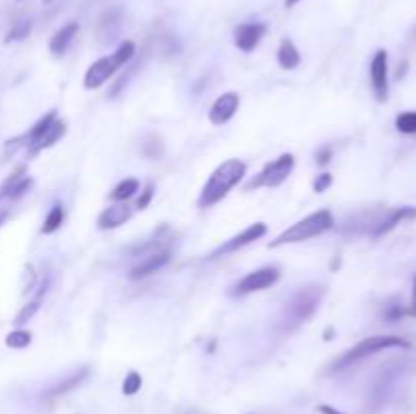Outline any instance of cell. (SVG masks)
I'll list each match as a JSON object with an SVG mask.
<instances>
[{"label": "cell", "instance_id": "cell-18", "mask_svg": "<svg viewBox=\"0 0 416 414\" xmlns=\"http://www.w3.org/2000/svg\"><path fill=\"white\" fill-rule=\"evenodd\" d=\"M90 374V370L88 368H81V370H77V372H73L68 377H63L61 382H57L49 392H47V396H51V398H57V396H63V394H68L71 390H75L86 377Z\"/></svg>", "mask_w": 416, "mask_h": 414}, {"label": "cell", "instance_id": "cell-5", "mask_svg": "<svg viewBox=\"0 0 416 414\" xmlns=\"http://www.w3.org/2000/svg\"><path fill=\"white\" fill-rule=\"evenodd\" d=\"M325 297V287L323 284H309L303 287L299 293H295V297L286 302V311H284V325L288 329H295L307 321H311L319 309V304Z\"/></svg>", "mask_w": 416, "mask_h": 414}, {"label": "cell", "instance_id": "cell-28", "mask_svg": "<svg viewBox=\"0 0 416 414\" xmlns=\"http://www.w3.org/2000/svg\"><path fill=\"white\" fill-rule=\"evenodd\" d=\"M140 388H142V377H140L139 372H128L124 382H122V394L135 396V394H139Z\"/></svg>", "mask_w": 416, "mask_h": 414}, {"label": "cell", "instance_id": "cell-30", "mask_svg": "<svg viewBox=\"0 0 416 414\" xmlns=\"http://www.w3.org/2000/svg\"><path fill=\"white\" fill-rule=\"evenodd\" d=\"M152 195H155V185L148 183L142 191V195L139 197V201H137V209H146L150 205V201H152Z\"/></svg>", "mask_w": 416, "mask_h": 414}, {"label": "cell", "instance_id": "cell-22", "mask_svg": "<svg viewBox=\"0 0 416 414\" xmlns=\"http://www.w3.org/2000/svg\"><path fill=\"white\" fill-rule=\"evenodd\" d=\"M63 220H66V211H63V205H53L51 207V211L47 214V218H45V222H43V227H41V231L45 234V236H49V234H55L59 227L63 226Z\"/></svg>", "mask_w": 416, "mask_h": 414}, {"label": "cell", "instance_id": "cell-38", "mask_svg": "<svg viewBox=\"0 0 416 414\" xmlns=\"http://www.w3.org/2000/svg\"><path fill=\"white\" fill-rule=\"evenodd\" d=\"M51 2H53V0H45V4H51Z\"/></svg>", "mask_w": 416, "mask_h": 414}, {"label": "cell", "instance_id": "cell-35", "mask_svg": "<svg viewBox=\"0 0 416 414\" xmlns=\"http://www.w3.org/2000/svg\"><path fill=\"white\" fill-rule=\"evenodd\" d=\"M317 411H319L321 414H344V413H339L337 408L329 406V404H321V406H317Z\"/></svg>", "mask_w": 416, "mask_h": 414}, {"label": "cell", "instance_id": "cell-34", "mask_svg": "<svg viewBox=\"0 0 416 414\" xmlns=\"http://www.w3.org/2000/svg\"><path fill=\"white\" fill-rule=\"evenodd\" d=\"M404 313L410 315V317H416V276L415 280H413V301H410V307Z\"/></svg>", "mask_w": 416, "mask_h": 414}, {"label": "cell", "instance_id": "cell-32", "mask_svg": "<svg viewBox=\"0 0 416 414\" xmlns=\"http://www.w3.org/2000/svg\"><path fill=\"white\" fill-rule=\"evenodd\" d=\"M402 315H404V311H402L398 304H388V309H386V313H384L386 321H398Z\"/></svg>", "mask_w": 416, "mask_h": 414}, {"label": "cell", "instance_id": "cell-17", "mask_svg": "<svg viewBox=\"0 0 416 414\" xmlns=\"http://www.w3.org/2000/svg\"><path fill=\"white\" fill-rule=\"evenodd\" d=\"M277 59L278 65H280L282 70H295V68H299V63H301V53H299V49L295 47V43H293L290 39H282V41H280V47H278Z\"/></svg>", "mask_w": 416, "mask_h": 414}, {"label": "cell", "instance_id": "cell-13", "mask_svg": "<svg viewBox=\"0 0 416 414\" xmlns=\"http://www.w3.org/2000/svg\"><path fill=\"white\" fill-rule=\"evenodd\" d=\"M132 218V207L124 203H116L106 207L104 211L98 218V227L100 229H116V227L124 226L128 220Z\"/></svg>", "mask_w": 416, "mask_h": 414}, {"label": "cell", "instance_id": "cell-33", "mask_svg": "<svg viewBox=\"0 0 416 414\" xmlns=\"http://www.w3.org/2000/svg\"><path fill=\"white\" fill-rule=\"evenodd\" d=\"M317 165H327L329 161H331V156H333V152H331V149L329 147H323V149H319L317 151Z\"/></svg>", "mask_w": 416, "mask_h": 414}, {"label": "cell", "instance_id": "cell-16", "mask_svg": "<svg viewBox=\"0 0 416 414\" xmlns=\"http://www.w3.org/2000/svg\"><path fill=\"white\" fill-rule=\"evenodd\" d=\"M77 31H79V25H77V23H70V25L61 27V29L51 37V41H49V51H51L53 55L61 57V55L68 51V47L71 45L73 37L77 35Z\"/></svg>", "mask_w": 416, "mask_h": 414}, {"label": "cell", "instance_id": "cell-36", "mask_svg": "<svg viewBox=\"0 0 416 414\" xmlns=\"http://www.w3.org/2000/svg\"><path fill=\"white\" fill-rule=\"evenodd\" d=\"M299 2H301V0H284V6H286V8H293V6H297Z\"/></svg>", "mask_w": 416, "mask_h": 414}, {"label": "cell", "instance_id": "cell-23", "mask_svg": "<svg viewBox=\"0 0 416 414\" xmlns=\"http://www.w3.org/2000/svg\"><path fill=\"white\" fill-rule=\"evenodd\" d=\"M31 341H33V335L25 329H14L4 339L6 347H10V349H25L31 345Z\"/></svg>", "mask_w": 416, "mask_h": 414}, {"label": "cell", "instance_id": "cell-1", "mask_svg": "<svg viewBox=\"0 0 416 414\" xmlns=\"http://www.w3.org/2000/svg\"><path fill=\"white\" fill-rule=\"evenodd\" d=\"M246 175V163L240 158H228L224 161L206 181V185L199 193L197 205L201 209L213 207L215 203H219L232 189L236 187Z\"/></svg>", "mask_w": 416, "mask_h": 414}, {"label": "cell", "instance_id": "cell-3", "mask_svg": "<svg viewBox=\"0 0 416 414\" xmlns=\"http://www.w3.org/2000/svg\"><path fill=\"white\" fill-rule=\"evenodd\" d=\"M335 226V220L331 216V211L327 209H321V211H315L311 216L299 220L297 224L284 229L280 236H277L268 248H280V246H286V244H301V242H307V240H313L317 236H323L327 234L331 227Z\"/></svg>", "mask_w": 416, "mask_h": 414}, {"label": "cell", "instance_id": "cell-15", "mask_svg": "<svg viewBox=\"0 0 416 414\" xmlns=\"http://www.w3.org/2000/svg\"><path fill=\"white\" fill-rule=\"evenodd\" d=\"M410 220H416V207H398L386 220H382L372 236L374 238H382V236L390 234L396 226H400L402 222H410Z\"/></svg>", "mask_w": 416, "mask_h": 414}, {"label": "cell", "instance_id": "cell-31", "mask_svg": "<svg viewBox=\"0 0 416 414\" xmlns=\"http://www.w3.org/2000/svg\"><path fill=\"white\" fill-rule=\"evenodd\" d=\"M25 175H27V167H25V165H21V167H19V169H17V171H14L10 177H8V179H6V183L2 185V191H4V189H8L10 185H14L17 181H21Z\"/></svg>", "mask_w": 416, "mask_h": 414}, {"label": "cell", "instance_id": "cell-4", "mask_svg": "<svg viewBox=\"0 0 416 414\" xmlns=\"http://www.w3.org/2000/svg\"><path fill=\"white\" fill-rule=\"evenodd\" d=\"M394 347H400V349H408L410 343L406 339L396 338V335H374V338H366L364 341L355 343L351 349H347L346 353L333 362V366L329 368L327 374H337V372H344L349 366L370 358V355H376L384 349H394Z\"/></svg>", "mask_w": 416, "mask_h": 414}, {"label": "cell", "instance_id": "cell-9", "mask_svg": "<svg viewBox=\"0 0 416 414\" xmlns=\"http://www.w3.org/2000/svg\"><path fill=\"white\" fill-rule=\"evenodd\" d=\"M240 108V94L236 92H226L221 94L209 108V122L213 126H224L230 122Z\"/></svg>", "mask_w": 416, "mask_h": 414}, {"label": "cell", "instance_id": "cell-10", "mask_svg": "<svg viewBox=\"0 0 416 414\" xmlns=\"http://www.w3.org/2000/svg\"><path fill=\"white\" fill-rule=\"evenodd\" d=\"M370 79L376 100L384 104L388 100V53L384 49L376 51L370 63Z\"/></svg>", "mask_w": 416, "mask_h": 414}, {"label": "cell", "instance_id": "cell-24", "mask_svg": "<svg viewBox=\"0 0 416 414\" xmlns=\"http://www.w3.org/2000/svg\"><path fill=\"white\" fill-rule=\"evenodd\" d=\"M163 152H165V147H163V141L159 136H148L146 143H142V154L150 161L161 158Z\"/></svg>", "mask_w": 416, "mask_h": 414}, {"label": "cell", "instance_id": "cell-12", "mask_svg": "<svg viewBox=\"0 0 416 414\" xmlns=\"http://www.w3.org/2000/svg\"><path fill=\"white\" fill-rule=\"evenodd\" d=\"M66 132H68V124H66L63 120L55 118V120L51 122V126L41 134V138L29 147V156H35V154L45 151V149H51L53 145H57V143L66 136Z\"/></svg>", "mask_w": 416, "mask_h": 414}, {"label": "cell", "instance_id": "cell-7", "mask_svg": "<svg viewBox=\"0 0 416 414\" xmlns=\"http://www.w3.org/2000/svg\"><path fill=\"white\" fill-rule=\"evenodd\" d=\"M278 278H280V270L277 266L258 268L254 272H248L240 282H236V287L230 291V295L232 297H246V295H252V293L266 291L273 284H277Z\"/></svg>", "mask_w": 416, "mask_h": 414}, {"label": "cell", "instance_id": "cell-8", "mask_svg": "<svg viewBox=\"0 0 416 414\" xmlns=\"http://www.w3.org/2000/svg\"><path fill=\"white\" fill-rule=\"evenodd\" d=\"M266 231H268V227H266V224H262V222H256V224L248 226L244 231L236 234L234 238L226 240V244H221L219 248H215V250L209 254V260H215V258H219V256H228V254H234V252L242 250L246 246L254 244L256 240H260L262 236H266Z\"/></svg>", "mask_w": 416, "mask_h": 414}, {"label": "cell", "instance_id": "cell-26", "mask_svg": "<svg viewBox=\"0 0 416 414\" xmlns=\"http://www.w3.org/2000/svg\"><path fill=\"white\" fill-rule=\"evenodd\" d=\"M31 187H33V179L25 175L21 181H17L14 185H10L8 189H4L2 195H4V197H10V199H17V197L25 195L27 191H31Z\"/></svg>", "mask_w": 416, "mask_h": 414}, {"label": "cell", "instance_id": "cell-2", "mask_svg": "<svg viewBox=\"0 0 416 414\" xmlns=\"http://www.w3.org/2000/svg\"><path fill=\"white\" fill-rule=\"evenodd\" d=\"M137 53V45L132 41H124L118 45V49L112 55L100 57L98 61H94L83 77V85L86 90H98L102 87L106 81H110L112 77L116 76V72L124 65H128L132 61Z\"/></svg>", "mask_w": 416, "mask_h": 414}, {"label": "cell", "instance_id": "cell-19", "mask_svg": "<svg viewBox=\"0 0 416 414\" xmlns=\"http://www.w3.org/2000/svg\"><path fill=\"white\" fill-rule=\"evenodd\" d=\"M118 25H120V8H108L100 17V25H98L100 41L104 43L108 39L114 37V33L118 31Z\"/></svg>", "mask_w": 416, "mask_h": 414}, {"label": "cell", "instance_id": "cell-11", "mask_svg": "<svg viewBox=\"0 0 416 414\" xmlns=\"http://www.w3.org/2000/svg\"><path fill=\"white\" fill-rule=\"evenodd\" d=\"M264 35H266L264 23H244L234 31V43L244 53H252L260 45Z\"/></svg>", "mask_w": 416, "mask_h": 414}, {"label": "cell", "instance_id": "cell-21", "mask_svg": "<svg viewBox=\"0 0 416 414\" xmlns=\"http://www.w3.org/2000/svg\"><path fill=\"white\" fill-rule=\"evenodd\" d=\"M139 189L140 183L137 179H124V181H120V183L114 187V191L110 193V199H112V201H118V203H124V201H128L130 197H135Z\"/></svg>", "mask_w": 416, "mask_h": 414}, {"label": "cell", "instance_id": "cell-20", "mask_svg": "<svg viewBox=\"0 0 416 414\" xmlns=\"http://www.w3.org/2000/svg\"><path fill=\"white\" fill-rule=\"evenodd\" d=\"M45 293H47V282H45V284H41V291L37 293L35 299H33L31 302H27V304H25V307H23V309L17 313V317H14V321H12L17 327H23L25 323H29V321L35 317V313L39 311V309H41V301H43V295H45Z\"/></svg>", "mask_w": 416, "mask_h": 414}, {"label": "cell", "instance_id": "cell-25", "mask_svg": "<svg viewBox=\"0 0 416 414\" xmlns=\"http://www.w3.org/2000/svg\"><path fill=\"white\" fill-rule=\"evenodd\" d=\"M31 21H19L10 31H8V35L4 39V43H12V41H23V39H27L31 35Z\"/></svg>", "mask_w": 416, "mask_h": 414}, {"label": "cell", "instance_id": "cell-27", "mask_svg": "<svg viewBox=\"0 0 416 414\" xmlns=\"http://www.w3.org/2000/svg\"><path fill=\"white\" fill-rule=\"evenodd\" d=\"M396 128L402 134H416V112H402L396 118Z\"/></svg>", "mask_w": 416, "mask_h": 414}, {"label": "cell", "instance_id": "cell-6", "mask_svg": "<svg viewBox=\"0 0 416 414\" xmlns=\"http://www.w3.org/2000/svg\"><path fill=\"white\" fill-rule=\"evenodd\" d=\"M293 169H295V156H293L290 152H284V154H280L278 158H275L273 163H266L264 169H262L252 181L246 183V191H254V189L262 187H278V185H282V183L290 177Z\"/></svg>", "mask_w": 416, "mask_h": 414}, {"label": "cell", "instance_id": "cell-29", "mask_svg": "<svg viewBox=\"0 0 416 414\" xmlns=\"http://www.w3.org/2000/svg\"><path fill=\"white\" fill-rule=\"evenodd\" d=\"M331 185H333L331 173H321V175H317L315 181H313V191H315V193H325Z\"/></svg>", "mask_w": 416, "mask_h": 414}, {"label": "cell", "instance_id": "cell-37", "mask_svg": "<svg viewBox=\"0 0 416 414\" xmlns=\"http://www.w3.org/2000/svg\"><path fill=\"white\" fill-rule=\"evenodd\" d=\"M331 335H333V327H329V329H327V331H325V341H331Z\"/></svg>", "mask_w": 416, "mask_h": 414}, {"label": "cell", "instance_id": "cell-14", "mask_svg": "<svg viewBox=\"0 0 416 414\" xmlns=\"http://www.w3.org/2000/svg\"><path fill=\"white\" fill-rule=\"evenodd\" d=\"M169 262H171L169 250H161V252L148 254L139 266H135V268L130 270V278L139 280V278H144V276H150V274L159 272L161 268H165Z\"/></svg>", "mask_w": 416, "mask_h": 414}]
</instances>
